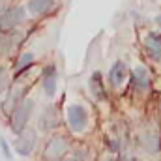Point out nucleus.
Listing matches in <instances>:
<instances>
[{"instance_id":"9","label":"nucleus","mask_w":161,"mask_h":161,"mask_svg":"<svg viewBox=\"0 0 161 161\" xmlns=\"http://www.w3.org/2000/svg\"><path fill=\"white\" fill-rule=\"evenodd\" d=\"M144 49H146V54L152 60H156V62L161 60V36L158 32L146 34V38H144Z\"/></svg>"},{"instance_id":"5","label":"nucleus","mask_w":161,"mask_h":161,"mask_svg":"<svg viewBox=\"0 0 161 161\" xmlns=\"http://www.w3.org/2000/svg\"><path fill=\"white\" fill-rule=\"evenodd\" d=\"M36 144H38V133H36L34 129L26 127L25 131H21V133L17 135V141L13 142V148H15V152H17L21 158H28V156L34 152Z\"/></svg>"},{"instance_id":"19","label":"nucleus","mask_w":161,"mask_h":161,"mask_svg":"<svg viewBox=\"0 0 161 161\" xmlns=\"http://www.w3.org/2000/svg\"><path fill=\"white\" fill-rule=\"evenodd\" d=\"M60 161H77V159H75V158H62Z\"/></svg>"},{"instance_id":"1","label":"nucleus","mask_w":161,"mask_h":161,"mask_svg":"<svg viewBox=\"0 0 161 161\" xmlns=\"http://www.w3.org/2000/svg\"><path fill=\"white\" fill-rule=\"evenodd\" d=\"M32 111H34V99L25 97V99L17 105V109L9 114V129H11V133L19 135L21 131L26 129L28 120H30V116H32Z\"/></svg>"},{"instance_id":"13","label":"nucleus","mask_w":161,"mask_h":161,"mask_svg":"<svg viewBox=\"0 0 161 161\" xmlns=\"http://www.w3.org/2000/svg\"><path fill=\"white\" fill-rule=\"evenodd\" d=\"M131 80H133V84H135L139 90H146V88L150 86V73H148V69L142 68V66L135 68L133 73H131Z\"/></svg>"},{"instance_id":"17","label":"nucleus","mask_w":161,"mask_h":161,"mask_svg":"<svg viewBox=\"0 0 161 161\" xmlns=\"http://www.w3.org/2000/svg\"><path fill=\"white\" fill-rule=\"evenodd\" d=\"M0 148H2V152H4V158H6V159H11V150H9V146H8V142H6L4 139H0Z\"/></svg>"},{"instance_id":"7","label":"nucleus","mask_w":161,"mask_h":161,"mask_svg":"<svg viewBox=\"0 0 161 161\" xmlns=\"http://www.w3.org/2000/svg\"><path fill=\"white\" fill-rule=\"evenodd\" d=\"M56 9V0H28L26 2V11L34 17L49 15Z\"/></svg>"},{"instance_id":"21","label":"nucleus","mask_w":161,"mask_h":161,"mask_svg":"<svg viewBox=\"0 0 161 161\" xmlns=\"http://www.w3.org/2000/svg\"><path fill=\"white\" fill-rule=\"evenodd\" d=\"M156 23H158V25H159V26H161V15H159V17H158V19H156Z\"/></svg>"},{"instance_id":"8","label":"nucleus","mask_w":161,"mask_h":161,"mask_svg":"<svg viewBox=\"0 0 161 161\" xmlns=\"http://www.w3.org/2000/svg\"><path fill=\"white\" fill-rule=\"evenodd\" d=\"M127 75H129V69H127V66L118 60V62H114L113 66H111V69H109V82H111V86H114V88H120L122 84L127 80Z\"/></svg>"},{"instance_id":"14","label":"nucleus","mask_w":161,"mask_h":161,"mask_svg":"<svg viewBox=\"0 0 161 161\" xmlns=\"http://www.w3.org/2000/svg\"><path fill=\"white\" fill-rule=\"evenodd\" d=\"M34 60H36V56H34V53L32 51H25L21 56H19V60H17V64H15V77H19L23 71H26V69H30L32 66H34Z\"/></svg>"},{"instance_id":"15","label":"nucleus","mask_w":161,"mask_h":161,"mask_svg":"<svg viewBox=\"0 0 161 161\" xmlns=\"http://www.w3.org/2000/svg\"><path fill=\"white\" fill-rule=\"evenodd\" d=\"M13 36L11 32H6V34H0V56H6L13 51L15 43H13Z\"/></svg>"},{"instance_id":"18","label":"nucleus","mask_w":161,"mask_h":161,"mask_svg":"<svg viewBox=\"0 0 161 161\" xmlns=\"http://www.w3.org/2000/svg\"><path fill=\"white\" fill-rule=\"evenodd\" d=\"M8 9V0H0V17H2V13Z\"/></svg>"},{"instance_id":"2","label":"nucleus","mask_w":161,"mask_h":161,"mask_svg":"<svg viewBox=\"0 0 161 161\" xmlns=\"http://www.w3.org/2000/svg\"><path fill=\"white\" fill-rule=\"evenodd\" d=\"M68 150H69V141H68V137L56 133V135H53V137L45 142L43 152H41V158L45 161H60L62 158H66Z\"/></svg>"},{"instance_id":"11","label":"nucleus","mask_w":161,"mask_h":161,"mask_svg":"<svg viewBox=\"0 0 161 161\" xmlns=\"http://www.w3.org/2000/svg\"><path fill=\"white\" fill-rule=\"evenodd\" d=\"M58 124H60V118H58L54 107H47L43 111V114L40 116V129L41 131H49V129L58 127Z\"/></svg>"},{"instance_id":"16","label":"nucleus","mask_w":161,"mask_h":161,"mask_svg":"<svg viewBox=\"0 0 161 161\" xmlns=\"http://www.w3.org/2000/svg\"><path fill=\"white\" fill-rule=\"evenodd\" d=\"M9 88V73L6 69V66L0 64V94H4Z\"/></svg>"},{"instance_id":"20","label":"nucleus","mask_w":161,"mask_h":161,"mask_svg":"<svg viewBox=\"0 0 161 161\" xmlns=\"http://www.w3.org/2000/svg\"><path fill=\"white\" fill-rule=\"evenodd\" d=\"M99 161H114L113 158H103V159H99Z\"/></svg>"},{"instance_id":"12","label":"nucleus","mask_w":161,"mask_h":161,"mask_svg":"<svg viewBox=\"0 0 161 161\" xmlns=\"http://www.w3.org/2000/svg\"><path fill=\"white\" fill-rule=\"evenodd\" d=\"M88 88H90V92H92V96H94L96 99H105V97H107L101 71H94V73H92V77L88 80Z\"/></svg>"},{"instance_id":"3","label":"nucleus","mask_w":161,"mask_h":161,"mask_svg":"<svg viewBox=\"0 0 161 161\" xmlns=\"http://www.w3.org/2000/svg\"><path fill=\"white\" fill-rule=\"evenodd\" d=\"M26 6H11L8 8L2 17H0V34L6 32H13L19 25H23L26 21Z\"/></svg>"},{"instance_id":"6","label":"nucleus","mask_w":161,"mask_h":161,"mask_svg":"<svg viewBox=\"0 0 161 161\" xmlns=\"http://www.w3.org/2000/svg\"><path fill=\"white\" fill-rule=\"evenodd\" d=\"M41 88L45 92L47 97H54L56 96V88H58V69L54 64H47L43 68L41 73Z\"/></svg>"},{"instance_id":"10","label":"nucleus","mask_w":161,"mask_h":161,"mask_svg":"<svg viewBox=\"0 0 161 161\" xmlns=\"http://www.w3.org/2000/svg\"><path fill=\"white\" fill-rule=\"evenodd\" d=\"M25 97H23V88H13V90H9V94H8V97L2 101V111H4V114H11L15 109H17V105L23 101Z\"/></svg>"},{"instance_id":"4","label":"nucleus","mask_w":161,"mask_h":161,"mask_svg":"<svg viewBox=\"0 0 161 161\" xmlns=\"http://www.w3.org/2000/svg\"><path fill=\"white\" fill-rule=\"evenodd\" d=\"M66 122L73 133H82L88 125V111L79 103H71L66 111Z\"/></svg>"}]
</instances>
